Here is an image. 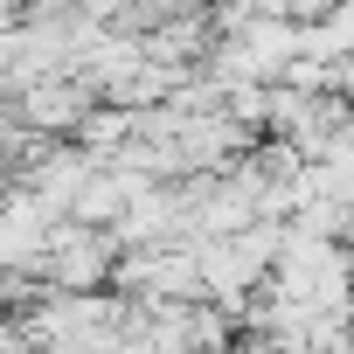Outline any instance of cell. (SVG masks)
Instances as JSON below:
<instances>
[{
  "label": "cell",
  "instance_id": "obj_1",
  "mask_svg": "<svg viewBox=\"0 0 354 354\" xmlns=\"http://www.w3.org/2000/svg\"><path fill=\"white\" fill-rule=\"evenodd\" d=\"M333 97H340V104H354V56H340V63H333Z\"/></svg>",
  "mask_w": 354,
  "mask_h": 354
},
{
  "label": "cell",
  "instance_id": "obj_3",
  "mask_svg": "<svg viewBox=\"0 0 354 354\" xmlns=\"http://www.w3.org/2000/svg\"><path fill=\"white\" fill-rule=\"evenodd\" d=\"M0 285H8V278H0ZM0 319H8V299H0Z\"/></svg>",
  "mask_w": 354,
  "mask_h": 354
},
{
  "label": "cell",
  "instance_id": "obj_2",
  "mask_svg": "<svg viewBox=\"0 0 354 354\" xmlns=\"http://www.w3.org/2000/svg\"><path fill=\"white\" fill-rule=\"evenodd\" d=\"M111 354H160V347H153V340H146V333H139V319H132V333H125V340H118V347H111Z\"/></svg>",
  "mask_w": 354,
  "mask_h": 354
}]
</instances>
